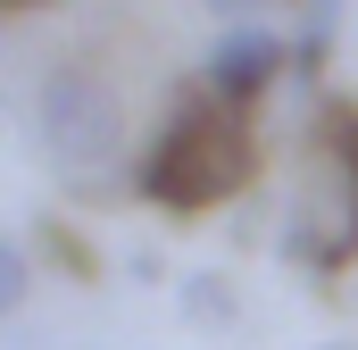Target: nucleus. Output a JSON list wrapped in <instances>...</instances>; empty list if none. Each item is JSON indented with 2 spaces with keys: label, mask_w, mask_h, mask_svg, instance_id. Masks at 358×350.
Listing matches in <instances>:
<instances>
[{
  "label": "nucleus",
  "mask_w": 358,
  "mask_h": 350,
  "mask_svg": "<svg viewBox=\"0 0 358 350\" xmlns=\"http://www.w3.org/2000/svg\"><path fill=\"white\" fill-rule=\"evenodd\" d=\"M259 175V142H250V117L242 108H225L217 92H183L176 108H167V125L150 134V150L134 159V192L150 200V209H217V200H234L242 183Z\"/></svg>",
  "instance_id": "f257e3e1"
},
{
  "label": "nucleus",
  "mask_w": 358,
  "mask_h": 350,
  "mask_svg": "<svg viewBox=\"0 0 358 350\" xmlns=\"http://www.w3.org/2000/svg\"><path fill=\"white\" fill-rule=\"evenodd\" d=\"M34 142L42 159L67 175H92L125 150V100L117 84L92 67V59H59L42 67V92H34Z\"/></svg>",
  "instance_id": "f03ea898"
},
{
  "label": "nucleus",
  "mask_w": 358,
  "mask_h": 350,
  "mask_svg": "<svg viewBox=\"0 0 358 350\" xmlns=\"http://www.w3.org/2000/svg\"><path fill=\"white\" fill-rule=\"evenodd\" d=\"M292 67V34H267V25H225L217 42H208V59H200V92H217L225 108H259L275 92V76Z\"/></svg>",
  "instance_id": "7ed1b4c3"
},
{
  "label": "nucleus",
  "mask_w": 358,
  "mask_h": 350,
  "mask_svg": "<svg viewBox=\"0 0 358 350\" xmlns=\"http://www.w3.org/2000/svg\"><path fill=\"white\" fill-rule=\"evenodd\" d=\"M317 142H325V175H334V192H342L334 259H358V100H325V117H317Z\"/></svg>",
  "instance_id": "20e7f679"
},
{
  "label": "nucleus",
  "mask_w": 358,
  "mask_h": 350,
  "mask_svg": "<svg viewBox=\"0 0 358 350\" xmlns=\"http://www.w3.org/2000/svg\"><path fill=\"white\" fill-rule=\"evenodd\" d=\"M334 34H342V0H300L292 67H300V76H325V59H334Z\"/></svg>",
  "instance_id": "39448f33"
},
{
  "label": "nucleus",
  "mask_w": 358,
  "mask_h": 350,
  "mask_svg": "<svg viewBox=\"0 0 358 350\" xmlns=\"http://www.w3.org/2000/svg\"><path fill=\"white\" fill-rule=\"evenodd\" d=\"M34 300V251L25 242H0V317H17Z\"/></svg>",
  "instance_id": "423d86ee"
},
{
  "label": "nucleus",
  "mask_w": 358,
  "mask_h": 350,
  "mask_svg": "<svg viewBox=\"0 0 358 350\" xmlns=\"http://www.w3.org/2000/svg\"><path fill=\"white\" fill-rule=\"evenodd\" d=\"M183 309H192L200 326H225V317H234V284H225V275H192V284H183Z\"/></svg>",
  "instance_id": "0eeeda50"
},
{
  "label": "nucleus",
  "mask_w": 358,
  "mask_h": 350,
  "mask_svg": "<svg viewBox=\"0 0 358 350\" xmlns=\"http://www.w3.org/2000/svg\"><path fill=\"white\" fill-rule=\"evenodd\" d=\"M42 234H50V259H59V267H76V275H92V251L76 242V234H59V225H42Z\"/></svg>",
  "instance_id": "6e6552de"
},
{
  "label": "nucleus",
  "mask_w": 358,
  "mask_h": 350,
  "mask_svg": "<svg viewBox=\"0 0 358 350\" xmlns=\"http://www.w3.org/2000/svg\"><path fill=\"white\" fill-rule=\"evenodd\" d=\"M0 8H8V17H25V8H42V0H0Z\"/></svg>",
  "instance_id": "1a4fd4ad"
},
{
  "label": "nucleus",
  "mask_w": 358,
  "mask_h": 350,
  "mask_svg": "<svg viewBox=\"0 0 358 350\" xmlns=\"http://www.w3.org/2000/svg\"><path fill=\"white\" fill-rule=\"evenodd\" d=\"M208 8H225V17H234V8H250V0H208Z\"/></svg>",
  "instance_id": "9d476101"
},
{
  "label": "nucleus",
  "mask_w": 358,
  "mask_h": 350,
  "mask_svg": "<svg viewBox=\"0 0 358 350\" xmlns=\"http://www.w3.org/2000/svg\"><path fill=\"white\" fill-rule=\"evenodd\" d=\"M317 350H358V342H317Z\"/></svg>",
  "instance_id": "9b49d317"
}]
</instances>
